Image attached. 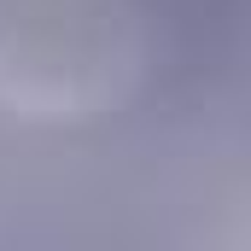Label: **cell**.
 Segmentation results:
<instances>
[{
    "label": "cell",
    "mask_w": 251,
    "mask_h": 251,
    "mask_svg": "<svg viewBox=\"0 0 251 251\" xmlns=\"http://www.w3.org/2000/svg\"><path fill=\"white\" fill-rule=\"evenodd\" d=\"M47 70H100V64H88V59H70V64H47ZM24 76H41V70H24ZM6 82H18V76H6Z\"/></svg>",
    "instance_id": "cell-1"
}]
</instances>
